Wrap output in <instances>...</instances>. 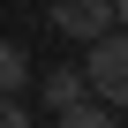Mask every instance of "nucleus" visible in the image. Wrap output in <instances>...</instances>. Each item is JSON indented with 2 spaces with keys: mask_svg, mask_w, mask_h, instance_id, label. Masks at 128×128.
Returning <instances> with one entry per match:
<instances>
[{
  "mask_svg": "<svg viewBox=\"0 0 128 128\" xmlns=\"http://www.w3.org/2000/svg\"><path fill=\"white\" fill-rule=\"evenodd\" d=\"M83 83H90V98H106L113 113H128V30H120V23L90 38V60H83Z\"/></svg>",
  "mask_w": 128,
  "mask_h": 128,
  "instance_id": "1",
  "label": "nucleus"
},
{
  "mask_svg": "<svg viewBox=\"0 0 128 128\" xmlns=\"http://www.w3.org/2000/svg\"><path fill=\"white\" fill-rule=\"evenodd\" d=\"M53 30L90 45L98 30H113V0H53Z\"/></svg>",
  "mask_w": 128,
  "mask_h": 128,
  "instance_id": "2",
  "label": "nucleus"
},
{
  "mask_svg": "<svg viewBox=\"0 0 128 128\" xmlns=\"http://www.w3.org/2000/svg\"><path fill=\"white\" fill-rule=\"evenodd\" d=\"M38 98L60 113V106H76V98H90V83H83V68H53L45 83H38Z\"/></svg>",
  "mask_w": 128,
  "mask_h": 128,
  "instance_id": "3",
  "label": "nucleus"
},
{
  "mask_svg": "<svg viewBox=\"0 0 128 128\" xmlns=\"http://www.w3.org/2000/svg\"><path fill=\"white\" fill-rule=\"evenodd\" d=\"M60 128H120V113L106 98H76V106H60Z\"/></svg>",
  "mask_w": 128,
  "mask_h": 128,
  "instance_id": "4",
  "label": "nucleus"
},
{
  "mask_svg": "<svg viewBox=\"0 0 128 128\" xmlns=\"http://www.w3.org/2000/svg\"><path fill=\"white\" fill-rule=\"evenodd\" d=\"M0 90H8V98L30 90V53H23L15 38H0Z\"/></svg>",
  "mask_w": 128,
  "mask_h": 128,
  "instance_id": "5",
  "label": "nucleus"
},
{
  "mask_svg": "<svg viewBox=\"0 0 128 128\" xmlns=\"http://www.w3.org/2000/svg\"><path fill=\"white\" fill-rule=\"evenodd\" d=\"M0 128H30V106H23V98H8V90H0Z\"/></svg>",
  "mask_w": 128,
  "mask_h": 128,
  "instance_id": "6",
  "label": "nucleus"
},
{
  "mask_svg": "<svg viewBox=\"0 0 128 128\" xmlns=\"http://www.w3.org/2000/svg\"><path fill=\"white\" fill-rule=\"evenodd\" d=\"M113 23H120V30H128V0H113Z\"/></svg>",
  "mask_w": 128,
  "mask_h": 128,
  "instance_id": "7",
  "label": "nucleus"
}]
</instances>
